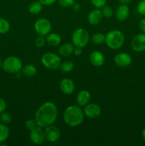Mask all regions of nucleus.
<instances>
[{
	"instance_id": "f257e3e1",
	"label": "nucleus",
	"mask_w": 145,
	"mask_h": 146,
	"mask_svg": "<svg viewBox=\"0 0 145 146\" xmlns=\"http://www.w3.org/2000/svg\"><path fill=\"white\" fill-rule=\"evenodd\" d=\"M57 115L58 109L56 106L52 102H45L38 108L34 119L38 126L45 128L54 123Z\"/></svg>"
},
{
	"instance_id": "f03ea898",
	"label": "nucleus",
	"mask_w": 145,
	"mask_h": 146,
	"mask_svg": "<svg viewBox=\"0 0 145 146\" xmlns=\"http://www.w3.org/2000/svg\"><path fill=\"white\" fill-rule=\"evenodd\" d=\"M84 120V112L79 106H70L63 112V121L68 125L76 127Z\"/></svg>"
},
{
	"instance_id": "7ed1b4c3",
	"label": "nucleus",
	"mask_w": 145,
	"mask_h": 146,
	"mask_svg": "<svg viewBox=\"0 0 145 146\" xmlns=\"http://www.w3.org/2000/svg\"><path fill=\"white\" fill-rule=\"evenodd\" d=\"M125 42V35L120 30L115 29L109 31L105 36V44L111 49L121 48Z\"/></svg>"
},
{
	"instance_id": "20e7f679",
	"label": "nucleus",
	"mask_w": 145,
	"mask_h": 146,
	"mask_svg": "<svg viewBox=\"0 0 145 146\" xmlns=\"http://www.w3.org/2000/svg\"><path fill=\"white\" fill-rule=\"evenodd\" d=\"M2 68L8 74H18L22 69V62L18 57H7L2 62Z\"/></svg>"
},
{
	"instance_id": "39448f33",
	"label": "nucleus",
	"mask_w": 145,
	"mask_h": 146,
	"mask_svg": "<svg viewBox=\"0 0 145 146\" xmlns=\"http://www.w3.org/2000/svg\"><path fill=\"white\" fill-rule=\"evenodd\" d=\"M41 63L48 69L55 70L60 67L61 61L60 56L57 54L52 52H48L42 56Z\"/></svg>"
},
{
	"instance_id": "423d86ee",
	"label": "nucleus",
	"mask_w": 145,
	"mask_h": 146,
	"mask_svg": "<svg viewBox=\"0 0 145 146\" xmlns=\"http://www.w3.org/2000/svg\"><path fill=\"white\" fill-rule=\"evenodd\" d=\"M90 36L87 30L82 28L77 29L72 36V41L74 46L77 47H85L88 44Z\"/></svg>"
},
{
	"instance_id": "0eeeda50",
	"label": "nucleus",
	"mask_w": 145,
	"mask_h": 146,
	"mask_svg": "<svg viewBox=\"0 0 145 146\" xmlns=\"http://www.w3.org/2000/svg\"><path fill=\"white\" fill-rule=\"evenodd\" d=\"M34 29L39 35L45 36L49 34L52 29V25L49 20L45 18H40L36 21Z\"/></svg>"
},
{
	"instance_id": "6e6552de",
	"label": "nucleus",
	"mask_w": 145,
	"mask_h": 146,
	"mask_svg": "<svg viewBox=\"0 0 145 146\" xmlns=\"http://www.w3.org/2000/svg\"><path fill=\"white\" fill-rule=\"evenodd\" d=\"M45 139L51 143H54L58 141L61 138V131L57 126H55L52 124L51 125L45 127L44 131Z\"/></svg>"
},
{
	"instance_id": "1a4fd4ad",
	"label": "nucleus",
	"mask_w": 145,
	"mask_h": 146,
	"mask_svg": "<svg viewBox=\"0 0 145 146\" xmlns=\"http://www.w3.org/2000/svg\"><path fill=\"white\" fill-rule=\"evenodd\" d=\"M132 49L136 52L145 51V33H140L133 37L132 40Z\"/></svg>"
},
{
	"instance_id": "9d476101",
	"label": "nucleus",
	"mask_w": 145,
	"mask_h": 146,
	"mask_svg": "<svg viewBox=\"0 0 145 146\" xmlns=\"http://www.w3.org/2000/svg\"><path fill=\"white\" fill-rule=\"evenodd\" d=\"M43 128L37 125L36 127L30 131V140L33 143L36 145L41 144L45 139L44 131H43Z\"/></svg>"
},
{
	"instance_id": "9b49d317",
	"label": "nucleus",
	"mask_w": 145,
	"mask_h": 146,
	"mask_svg": "<svg viewBox=\"0 0 145 146\" xmlns=\"http://www.w3.org/2000/svg\"><path fill=\"white\" fill-rule=\"evenodd\" d=\"M132 58L127 53L121 52L115 56V63L121 68H126L132 64Z\"/></svg>"
},
{
	"instance_id": "f8f14e48",
	"label": "nucleus",
	"mask_w": 145,
	"mask_h": 146,
	"mask_svg": "<svg viewBox=\"0 0 145 146\" xmlns=\"http://www.w3.org/2000/svg\"><path fill=\"white\" fill-rule=\"evenodd\" d=\"M84 114L90 118H96L101 114V108L98 104H88L84 108Z\"/></svg>"
},
{
	"instance_id": "ddd939ff",
	"label": "nucleus",
	"mask_w": 145,
	"mask_h": 146,
	"mask_svg": "<svg viewBox=\"0 0 145 146\" xmlns=\"http://www.w3.org/2000/svg\"><path fill=\"white\" fill-rule=\"evenodd\" d=\"M60 89L65 95H70L75 91V84L70 78H63L60 83Z\"/></svg>"
},
{
	"instance_id": "4468645a",
	"label": "nucleus",
	"mask_w": 145,
	"mask_h": 146,
	"mask_svg": "<svg viewBox=\"0 0 145 146\" xmlns=\"http://www.w3.org/2000/svg\"><path fill=\"white\" fill-rule=\"evenodd\" d=\"M102 17L103 15L102 11L97 8L90 11L88 15V21L92 25H97L102 21Z\"/></svg>"
},
{
	"instance_id": "2eb2a0df",
	"label": "nucleus",
	"mask_w": 145,
	"mask_h": 146,
	"mask_svg": "<svg viewBox=\"0 0 145 146\" xmlns=\"http://www.w3.org/2000/svg\"><path fill=\"white\" fill-rule=\"evenodd\" d=\"M90 61L95 67H100L105 63V56L101 52L95 51L90 55Z\"/></svg>"
},
{
	"instance_id": "dca6fc26",
	"label": "nucleus",
	"mask_w": 145,
	"mask_h": 146,
	"mask_svg": "<svg viewBox=\"0 0 145 146\" xmlns=\"http://www.w3.org/2000/svg\"><path fill=\"white\" fill-rule=\"evenodd\" d=\"M129 14V8L127 4H121L117 7L115 11V17L117 19L120 21H125Z\"/></svg>"
},
{
	"instance_id": "f3484780",
	"label": "nucleus",
	"mask_w": 145,
	"mask_h": 146,
	"mask_svg": "<svg viewBox=\"0 0 145 146\" xmlns=\"http://www.w3.org/2000/svg\"><path fill=\"white\" fill-rule=\"evenodd\" d=\"M91 96L89 91L87 90H82L78 93L76 97V102L79 106H85L89 104Z\"/></svg>"
},
{
	"instance_id": "a211bd4d",
	"label": "nucleus",
	"mask_w": 145,
	"mask_h": 146,
	"mask_svg": "<svg viewBox=\"0 0 145 146\" xmlns=\"http://www.w3.org/2000/svg\"><path fill=\"white\" fill-rule=\"evenodd\" d=\"M46 43L51 46H57L61 42V37L56 33H49L45 38Z\"/></svg>"
},
{
	"instance_id": "6ab92c4d",
	"label": "nucleus",
	"mask_w": 145,
	"mask_h": 146,
	"mask_svg": "<svg viewBox=\"0 0 145 146\" xmlns=\"http://www.w3.org/2000/svg\"><path fill=\"white\" fill-rule=\"evenodd\" d=\"M74 45L70 43H66V44H63L60 46L59 50V54L62 56H69L71 54L73 53L74 51Z\"/></svg>"
},
{
	"instance_id": "aec40b11",
	"label": "nucleus",
	"mask_w": 145,
	"mask_h": 146,
	"mask_svg": "<svg viewBox=\"0 0 145 146\" xmlns=\"http://www.w3.org/2000/svg\"><path fill=\"white\" fill-rule=\"evenodd\" d=\"M22 73L25 76L32 78L36 74L37 69L35 66L32 64H26L22 68Z\"/></svg>"
},
{
	"instance_id": "412c9836",
	"label": "nucleus",
	"mask_w": 145,
	"mask_h": 146,
	"mask_svg": "<svg viewBox=\"0 0 145 146\" xmlns=\"http://www.w3.org/2000/svg\"><path fill=\"white\" fill-rule=\"evenodd\" d=\"M43 4L39 1H34L28 6V11L31 14H38L41 11Z\"/></svg>"
},
{
	"instance_id": "4be33fe9",
	"label": "nucleus",
	"mask_w": 145,
	"mask_h": 146,
	"mask_svg": "<svg viewBox=\"0 0 145 146\" xmlns=\"http://www.w3.org/2000/svg\"><path fill=\"white\" fill-rule=\"evenodd\" d=\"M9 135V130L6 124L0 123V144L5 142Z\"/></svg>"
},
{
	"instance_id": "5701e85b",
	"label": "nucleus",
	"mask_w": 145,
	"mask_h": 146,
	"mask_svg": "<svg viewBox=\"0 0 145 146\" xmlns=\"http://www.w3.org/2000/svg\"><path fill=\"white\" fill-rule=\"evenodd\" d=\"M92 41L96 45H102L105 43V36L101 33H96L92 36Z\"/></svg>"
},
{
	"instance_id": "b1692460",
	"label": "nucleus",
	"mask_w": 145,
	"mask_h": 146,
	"mask_svg": "<svg viewBox=\"0 0 145 146\" xmlns=\"http://www.w3.org/2000/svg\"><path fill=\"white\" fill-rule=\"evenodd\" d=\"M61 71L64 73H70L73 70L74 64L71 61H65L60 66Z\"/></svg>"
},
{
	"instance_id": "393cba45",
	"label": "nucleus",
	"mask_w": 145,
	"mask_h": 146,
	"mask_svg": "<svg viewBox=\"0 0 145 146\" xmlns=\"http://www.w3.org/2000/svg\"><path fill=\"white\" fill-rule=\"evenodd\" d=\"M10 24L7 19L0 18V34H5L9 31Z\"/></svg>"
},
{
	"instance_id": "a878e982",
	"label": "nucleus",
	"mask_w": 145,
	"mask_h": 146,
	"mask_svg": "<svg viewBox=\"0 0 145 146\" xmlns=\"http://www.w3.org/2000/svg\"><path fill=\"white\" fill-rule=\"evenodd\" d=\"M102 13L103 17H107V18H111L113 16V9L110 6L105 5L102 7Z\"/></svg>"
},
{
	"instance_id": "bb28decb",
	"label": "nucleus",
	"mask_w": 145,
	"mask_h": 146,
	"mask_svg": "<svg viewBox=\"0 0 145 146\" xmlns=\"http://www.w3.org/2000/svg\"><path fill=\"white\" fill-rule=\"evenodd\" d=\"M0 121H1V123L4 124H9L11 123V116L9 113H8L7 112H2L0 115Z\"/></svg>"
},
{
	"instance_id": "cd10ccee",
	"label": "nucleus",
	"mask_w": 145,
	"mask_h": 146,
	"mask_svg": "<svg viewBox=\"0 0 145 146\" xmlns=\"http://www.w3.org/2000/svg\"><path fill=\"white\" fill-rule=\"evenodd\" d=\"M45 36L39 35L38 37H36L35 40V44L36 46V47L38 48H42L43 46H44V45L46 43V39H45Z\"/></svg>"
},
{
	"instance_id": "c85d7f7f",
	"label": "nucleus",
	"mask_w": 145,
	"mask_h": 146,
	"mask_svg": "<svg viewBox=\"0 0 145 146\" xmlns=\"http://www.w3.org/2000/svg\"><path fill=\"white\" fill-rule=\"evenodd\" d=\"M92 5L96 8L100 9L102 8L105 5H106V3L107 0H90Z\"/></svg>"
},
{
	"instance_id": "c756f323",
	"label": "nucleus",
	"mask_w": 145,
	"mask_h": 146,
	"mask_svg": "<svg viewBox=\"0 0 145 146\" xmlns=\"http://www.w3.org/2000/svg\"><path fill=\"white\" fill-rule=\"evenodd\" d=\"M36 121L35 119H29L27 120L25 123V126L26 128H27L29 131H31L32 129H34L35 127L37 126Z\"/></svg>"
},
{
	"instance_id": "7c9ffc66",
	"label": "nucleus",
	"mask_w": 145,
	"mask_h": 146,
	"mask_svg": "<svg viewBox=\"0 0 145 146\" xmlns=\"http://www.w3.org/2000/svg\"><path fill=\"white\" fill-rule=\"evenodd\" d=\"M137 11L139 14L145 17V0H142L137 5Z\"/></svg>"
},
{
	"instance_id": "2f4dec72",
	"label": "nucleus",
	"mask_w": 145,
	"mask_h": 146,
	"mask_svg": "<svg viewBox=\"0 0 145 146\" xmlns=\"http://www.w3.org/2000/svg\"><path fill=\"white\" fill-rule=\"evenodd\" d=\"M61 6L63 7H71L75 3V0H58Z\"/></svg>"
},
{
	"instance_id": "473e14b6",
	"label": "nucleus",
	"mask_w": 145,
	"mask_h": 146,
	"mask_svg": "<svg viewBox=\"0 0 145 146\" xmlns=\"http://www.w3.org/2000/svg\"><path fill=\"white\" fill-rule=\"evenodd\" d=\"M6 108H7V103L4 101V98L0 97V113L5 111Z\"/></svg>"
},
{
	"instance_id": "72a5a7b5",
	"label": "nucleus",
	"mask_w": 145,
	"mask_h": 146,
	"mask_svg": "<svg viewBox=\"0 0 145 146\" xmlns=\"http://www.w3.org/2000/svg\"><path fill=\"white\" fill-rule=\"evenodd\" d=\"M139 28L142 33H145V18L140 20L139 23Z\"/></svg>"
},
{
	"instance_id": "f704fd0d",
	"label": "nucleus",
	"mask_w": 145,
	"mask_h": 146,
	"mask_svg": "<svg viewBox=\"0 0 145 146\" xmlns=\"http://www.w3.org/2000/svg\"><path fill=\"white\" fill-rule=\"evenodd\" d=\"M56 0H39L40 2L44 6H50L53 4Z\"/></svg>"
},
{
	"instance_id": "c9c22d12",
	"label": "nucleus",
	"mask_w": 145,
	"mask_h": 146,
	"mask_svg": "<svg viewBox=\"0 0 145 146\" xmlns=\"http://www.w3.org/2000/svg\"><path fill=\"white\" fill-rule=\"evenodd\" d=\"M73 53L75 54V55H76V56L81 55V54L82 53V48H81V47H77L76 46V48H74Z\"/></svg>"
},
{
	"instance_id": "e433bc0d",
	"label": "nucleus",
	"mask_w": 145,
	"mask_h": 146,
	"mask_svg": "<svg viewBox=\"0 0 145 146\" xmlns=\"http://www.w3.org/2000/svg\"><path fill=\"white\" fill-rule=\"evenodd\" d=\"M72 9H73L75 11H78L81 9L80 4H78V3H75V2L74 3V4L72 6Z\"/></svg>"
},
{
	"instance_id": "4c0bfd02",
	"label": "nucleus",
	"mask_w": 145,
	"mask_h": 146,
	"mask_svg": "<svg viewBox=\"0 0 145 146\" xmlns=\"http://www.w3.org/2000/svg\"><path fill=\"white\" fill-rule=\"evenodd\" d=\"M119 1L122 4H128L131 2L132 0H119Z\"/></svg>"
},
{
	"instance_id": "58836bf2",
	"label": "nucleus",
	"mask_w": 145,
	"mask_h": 146,
	"mask_svg": "<svg viewBox=\"0 0 145 146\" xmlns=\"http://www.w3.org/2000/svg\"><path fill=\"white\" fill-rule=\"evenodd\" d=\"M142 138L145 140V126L142 131Z\"/></svg>"
},
{
	"instance_id": "ea45409f",
	"label": "nucleus",
	"mask_w": 145,
	"mask_h": 146,
	"mask_svg": "<svg viewBox=\"0 0 145 146\" xmlns=\"http://www.w3.org/2000/svg\"><path fill=\"white\" fill-rule=\"evenodd\" d=\"M1 67H2V61H1V58L0 57V68H1Z\"/></svg>"
}]
</instances>
